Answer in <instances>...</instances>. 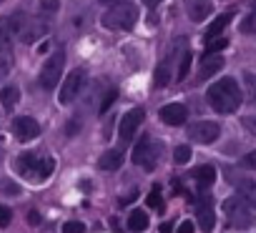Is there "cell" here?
Instances as JSON below:
<instances>
[{"mask_svg":"<svg viewBox=\"0 0 256 233\" xmlns=\"http://www.w3.org/2000/svg\"><path fill=\"white\" fill-rule=\"evenodd\" d=\"M221 68H224V55H218V53H206L204 60H201V68H198V80H208V78L216 75Z\"/></svg>","mask_w":256,"mask_h":233,"instance_id":"4fadbf2b","label":"cell"},{"mask_svg":"<svg viewBox=\"0 0 256 233\" xmlns=\"http://www.w3.org/2000/svg\"><path fill=\"white\" fill-rule=\"evenodd\" d=\"M0 188L8 191V196H18V186H16V183H10V181H0Z\"/></svg>","mask_w":256,"mask_h":233,"instance_id":"836d02e7","label":"cell"},{"mask_svg":"<svg viewBox=\"0 0 256 233\" xmlns=\"http://www.w3.org/2000/svg\"><path fill=\"white\" fill-rule=\"evenodd\" d=\"M226 45H228V40H224V38H216V40H211V43H208V53H221Z\"/></svg>","mask_w":256,"mask_h":233,"instance_id":"4dcf8cb0","label":"cell"},{"mask_svg":"<svg viewBox=\"0 0 256 233\" xmlns=\"http://www.w3.org/2000/svg\"><path fill=\"white\" fill-rule=\"evenodd\" d=\"M218 136H221V126L214 123V121H198V123H194L188 128V138L196 141V143H201V146L214 143Z\"/></svg>","mask_w":256,"mask_h":233,"instance_id":"30bf717a","label":"cell"},{"mask_svg":"<svg viewBox=\"0 0 256 233\" xmlns=\"http://www.w3.org/2000/svg\"><path fill=\"white\" fill-rule=\"evenodd\" d=\"M113 100H116V93H113V90H110V93H108V98H106V103H103V105H100V113H106V110H108V105H110V103H113Z\"/></svg>","mask_w":256,"mask_h":233,"instance_id":"d590c367","label":"cell"},{"mask_svg":"<svg viewBox=\"0 0 256 233\" xmlns=\"http://www.w3.org/2000/svg\"><path fill=\"white\" fill-rule=\"evenodd\" d=\"M224 213L228 218V223L234 228H251L254 226V213L251 206L241 198V196H231L224 201Z\"/></svg>","mask_w":256,"mask_h":233,"instance_id":"5b68a950","label":"cell"},{"mask_svg":"<svg viewBox=\"0 0 256 233\" xmlns=\"http://www.w3.org/2000/svg\"><path fill=\"white\" fill-rule=\"evenodd\" d=\"M174 55H176V50L171 48V50L166 53L164 63H158V68H156V85H168V80H171V63H174Z\"/></svg>","mask_w":256,"mask_h":233,"instance_id":"e0dca14e","label":"cell"},{"mask_svg":"<svg viewBox=\"0 0 256 233\" xmlns=\"http://www.w3.org/2000/svg\"><path fill=\"white\" fill-rule=\"evenodd\" d=\"M241 163H244L246 168H254V171H256V151H251L248 156H244V161H241Z\"/></svg>","mask_w":256,"mask_h":233,"instance_id":"e575fe53","label":"cell"},{"mask_svg":"<svg viewBox=\"0 0 256 233\" xmlns=\"http://www.w3.org/2000/svg\"><path fill=\"white\" fill-rule=\"evenodd\" d=\"M100 3H120V0H100Z\"/></svg>","mask_w":256,"mask_h":233,"instance_id":"f35d334b","label":"cell"},{"mask_svg":"<svg viewBox=\"0 0 256 233\" xmlns=\"http://www.w3.org/2000/svg\"><path fill=\"white\" fill-rule=\"evenodd\" d=\"M188 68H191V53L186 50V53H184V58H181V63H178V68H176V78H178V80H186Z\"/></svg>","mask_w":256,"mask_h":233,"instance_id":"cb8c5ba5","label":"cell"},{"mask_svg":"<svg viewBox=\"0 0 256 233\" xmlns=\"http://www.w3.org/2000/svg\"><path fill=\"white\" fill-rule=\"evenodd\" d=\"M83 85H86V70H83V68H76V70L68 73V78L63 80V88H60V93H58V100H60L63 105L73 103V100L80 95Z\"/></svg>","mask_w":256,"mask_h":233,"instance_id":"ba28073f","label":"cell"},{"mask_svg":"<svg viewBox=\"0 0 256 233\" xmlns=\"http://www.w3.org/2000/svg\"><path fill=\"white\" fill-rule=\"evenodd\" d=\"M194 178H196L198 188H208V186H214V181H216V168H214V166H201V168L194 171Z\"/></svg>","mask_w":256,"mask_h":233,"instance_id":"d6986e66","label":"cell"},{"mask_svg":"<svg viewBox=\"0 0 256 233\" xmlns=\"http://www.w3.org/2000/svg\"><path fill=\"white\" fill-rule=\"evenodd\" d=\"M144 118H146V110H144V108H131V110H128V113L123 115V118H120L118 136H120V141H123V143L134 138V133L141 128Z\"/></svg>","mask_w":256,"mask_h":233,"instance_id":"9c48e42d","label":"cell"},{"mask_svg":"<svg viewBox=\"0 0 256 233\" xmlns=\"http://www.w3.org/2000/svg\"><path fill=\"white\" fill-rule=\"evenodd\" d=\"M214 13V8H211V3H206V0H191V5H188V18L194 20V23H201V20H206L208 15Z\"/></svg>","mask_w":256,"mask_h":233,"instance_id":"2e32d148","label":"cell"},{"mask_svg":"<svg viewBox=\"0 0 256 233\" xmlns=\"http://www.w3.org/2000/svg\"><path fill=\"white\" fill-rule=\"evenodd\" d=\"M174 161H176L178 166H186V163L191 161V148H188V146H178V148L174 151Z\"/></svg>","mask_w":256,"mask_h":233,"instance_id":"d4e9b609","label":"cell"},{"mask_svg":"<svg viewBox=\"0 0 256 233\" xmlns=\"http://www.w3.org/2000/svg\"><path fill=\"white\" fill-rule=\"evenodd\" d=\"M63 65H66V53H63V50H56V53L48 58V63L43 65V70H40V85H43L46 90H53V88L58 85L60 73H63Z\"/></svg>","mask_w":256,"mask_h":233,"instance_id":"52a82bcc","label":"cell"},{"mask_svg":"<svg viewBox=\"0 0 256 233\" xmlns=\"http://www.w3.org/2000/svg\"><path fill=\"white\" fill-rule=\"evenodd\" d=\"M10 33H13L10 23H8V20H3V23H0V53H3V50L10 45Z\"/></svg>","mask_w":256,"mask_h":233,"instance_id":"603a6c76","label":"cell"},{"mask_svg":"<svg viewBox=\"0 0 256 233\" xmlns=\"http://www.w3.org/2000/svg\"><path fill=\"white\" fill-rule=\"evenodd\" d=\"M194 231H196L194 221H181V223H178V228H176V233H194Z\"/></svg>","mask_w":256,"mask_h":233,"instance_id":"d6a6232c","label":"cell"},{"mask_svg":"<svg viewBox=\"0 0 256 233\" xmlns=\"http://www.w3.org/2000/svg\"><path fill=\"white\" fill-rule=\"evenodd\" d=\"M40 218H38V211H30V223H38Z\"/></svg>","mask_w":256,"mask_h":233,"instance_id":"74e56055","label":"cell"},{"mask_svg":"<svg viewBox=\"0 0 256 233\" xmlns=\"http://www.w3.org/2000/svg\"><path fill=\"white\" fill-rule=\"evenodd\" d=\"M144 3H146L148 8H156V5H161V3H164V0H144Z\"/></svg>","mask_w":256,"mask_h":233,"instance_id":"8d00e7d4","label":"cell"},{"mask_svg":"<svg viewBox=\"0 0 256 233\" xmlns=\"http://www.w3.org/2000/svg\"><path fill=\"white\" fill-rule=\"evenodd\" d=\"M161 206H164V201H161V188L154 186V191L148 193V208H161Z\"/></svg>","mask_w":256,"mask_h":233,"instance_id":"4316f807","label":"cell"},{"mask_svg":"<svg viewBox=\"0 0 256 233\" xmlns=\"http://www.w3.org/2000/svg\"><path fill=\"white\" fill-rule=\"evenodd\" d=\"M236 188H238V193H241V198L251 206V208H256V181H248V178H244V181H238L236 183Z\"/></svg>","mask_w":256,"mask_h":233,"instance_id":"ffe728a7","label":"cell"},{"mask_svg":"<svg viewBox=\"0 0 256 233\" xmlns=\"http://www.w3.org/2000/svg\"><path fill=\"white\" fill-rule=\"evenodd\" d=\"M63 233H86V226L80 221H68L63 226Z\"/></svg>","mask_w":256,"mask_h":233,"instance_id":"83f0119b","label":"cell"},{"mask_svg":"<svg viewBox=\"0 0 256 233\" xmlns=\"http://www.w3.org/2000/svg\"><path fill=\"white\" fill-rule=\"evenodd\" d=\"M241 33H246V35H254V33H256V10L248 13V15L244 18V23H241Z\"/></svg>","mask_w":256,"mask_h":233,"instance_id":"484cf974","label":"cell"},{"mask_svg":"<svg viewBox=\"0 0 256 233\" xmlns=\"http://www.w3.org/2000/svg\"><path fill=\"white\" fill-rule=\"evenodd\" d=\"M146 228H148V213L146 211H134L131 216H128V231L144 233Z\"/></svg>","mask_w":256,"mask_h":233,"instance_id":"44dd1931","label":"cell"},{"mask_svg":"<svg viewBox=\"0 0 256 233\" xmlns=\"http://www.w3.org/2000/svg\"><path fill=\"white\" fill-rule=\"evenodd\" d=\"M120 166H123V151H118V148H110V151L100 153V158H98L100 171H118Z\"/></svg>","mask_w":256,"mask_h":233,"instance_id":"9a60e30c","label":"cell"},{"mask_svg":"<svg viewBox=\"0 0 256 233\" xmlns=\"http://www.w3.org/2000/svg\"><path fill=\"white\" fill-rule=\"evenodd\" d=\"M16 168H18V173H20L26 181H30V183H46V181L50 178L56 163H53V158H48V156L23 153V156L16 161Z\"/></svg>","mask_w":256,"mask_h":233,"instance_id":"7a4b0ae2","label":"cell"},{"mask_svg":"<svg viewBox=\"0 0 256 233\" xmlns=\"http://www.w3.org/2000/svg\"><path fill=\"white\" fill-rule=\"evenodd\" d=\"M161 151H164V143H158L154 138H141V143L134 151V163L141 166V168H146V171H154L158 166Z\"/></svg>","mask_w":256,"mask_h":233,"instance_id":"8992f818","label":"cell"},{"mask_svg":"<svg viewBox=\"0 0 256 233\" xmlns=\"http://www.w3.org/2000/svg\"><path fill=\"white\" fill-rule=\"evenodd\" d=\"M13 136H16L20 143L36 141V138L40 136V126H38V121L28 118V115H20V118L13 121Z\"/></svg>","mask_w":256,"mask_h":233,"instance_id":"8fae6325","label":"cell"},{"mask_svg":"<svg viewBox=\"0 0 256 233\" xmlns=\"http://www.w3.org/2000/svg\"><path fill=\"white\" fill-rule=\"evenodd\" d=\"M18 100H20V90H18V88L8 85V88L0 90V103H3V108H6V110H13Z\"/></svg>","mask_w":256,"mask_h":233,"instance_id":"7402d4cb","label":"cell"},{"mask_svg":"<svg viewBox=\"0 0 256 233\" xmlns=\"http://www.w3.org/2000/svg\"><path fill=\"white\" fill-rule=\"evenodd\" d=\"M158 115H161V121L166 126H184L186 118H188V108L184 103H168V105L161 108Z\"/></svg>","mask_w":256,"mask_h":233,"instance_id":"7c38bea8","label":"cell"},{"mask_svg":"<svg viewBox=\"0 0 256 233\" xmlns=\"http://www.w3.org/2000/svg\"><path fill=\"white\" fill-rule=\"evenodd\" d=\"M231 18H234V13L228 10V13H224V15H218L211 25H208V30H206V43H211V40H216L221 33H224V28L231 23Z\"/></svg>","mask_w":256,"mask_h":233,"instance_id":"ac0fdd59","label":"cell"},{"mask_svg":"<svg viewBox=\"0 0 256 233\" xmlns=\"http://www.w3.org/2000/svg\"><path fill=\"white\" fill-rule=\"evenodd\" d=\"M198 221H201V231L204 233H211L214 231V223H216V216H214V208H211V198L208 196H204L201 201H198Z\"/></svg>","mask_w":256,"mask_h":233,"instance_id":"5bb4252c","label":"cell"},{"mask_svg":"<svg viewBox=\"0 0 256 233\" xmlns=\"http://www.w3.org/2000/svg\"><path fill=\"white\" fill-rule=\"evenodd\" d=\"M254 10H256V0H254Z\"/></svg>","mask_w":256,"mask_h":233,"instance_id":"ab89813d","label":"cell"},{"mask_svg":"<svg viewBox=\"0 0 256 233\" xmlns=\"http://www.w3.org/2000/svg\"><path fill=\"white\" fill-rule=\"evenodd\" d=\"M208 103L216 113H236L241 105V88L234 78H221L208 88Z\"/></svg>","mask_w":256,"mask_h":233,"instance_id":"6da1fadb","label":"cell"},{"mask_svg":"<svg viewBox=\"0 0 256 233\" xmlns=\"http://www.w3.org/2000/svg\"><path fill=\"white\" fill-rule=\"evenodd\" d=\"M13 33H18V38L23 43H36L38 38H43L48 33V23H43L40 18H26V15H13L10 20Z\"/></svg>","mask_w":256,"mask_h":233,"instance_id":"277c9868","label":"cell"},{"mask_svg":"<svg viewBox=\"0 0 256 233\" xmlns=\"http://www.w3.org/2000/svg\"><path fill=\"white\" fill-rule=\"evenodd\" d=\"M60 8V0H40V13H56Z\"/></svg>","mask_w":256,"mask_h":233,"instance_id":"f1b7e54d","label":"cell"},{"mask_svg":"<svg viewBox=\"0 0 256 233\" xmlns=\"http://www.w3.org/2000/svg\"><path fill=\"white\" fill-rule=\"evenodd\" d=\"M136 20H138V10L136 5H128V3L113 5L108 13H103V25L108 30H131Z\"/></svg>","mask_w":256,"mask_h":233,"instance_id":"3957f363","label":"cell"},{"mask_svg":"<svg viewBox=\"0 0 256 233\" xmlns=\"http://www.w3.org/2000/svg\"><path fill=\"white\" fill-rule=\"evenodd\" d=\"M10 218H13V211L8 206H0V226H8Z\"/></svg>","mask_w":256,"mask_h":233,"instance_id":"1f68e13d","label":"cell"},{"mask_svg":"<svg viewBox=\"0 0 256 233\" xmlns=\"http://www.w3.org/2000/svg\"><path fill=\"white\" fill-rule=\"evenodd\" d=\"M241 126H244L248 133L256 136V115H244V118H241Z\"/></svg>","mask_w":256,"mask_h":233,"instance_id":"f546056e","label":"cell"}]
</instances>
